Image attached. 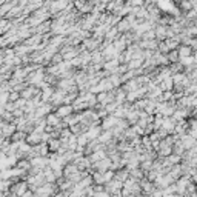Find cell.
<instances>
[{"instance_id":"cell-2","label":"cell","mask_w":197,"mask_h":197,"mask_svg":"<svg viewBox=\"0 0 197 197\" xmlns=\"http://www.w3.org/2000/svg\"><path fill=\"white\" fill-rule=\"evenodd\" d=\"M132 3H136V5H140V3H142V0H132Z\"/></svg>"},{"instance_id":"cell-1","label":"cell","mask_w":197,"mask_h":197,"mask_svg":"<svg viewBox=\"0 0 197 197\" xmlns=\"http://www.w3.org/2000/svg\"><path fill=\"white\" fill-rule=\"evenodd\" d=\"M20 139H22V134H20V132L14 134V137H13V140H14V142H17V140H20Z\"/></svg>"}]
</instances>
